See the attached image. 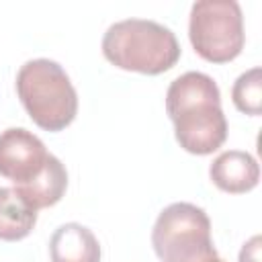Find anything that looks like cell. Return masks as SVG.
<instances>
[{
	"label": "cell",
	"mask_w": 262,
	"mask_h": 262,
	"mask_svg": "<svg viewBox=\"0 0 262 262\" xmlns=\"http://www.w3.org/2000/svg\"><path fill=\"white\" fill-rule=\"evenodd\" d=\"M166 113L174 123L176 141L188 154L209 156L227 139L219 86L203 72H186L172 80L166 92Z\"/></svg>",
	"instance_id": "cell-1"
},
{
	"label": "cell",
	"mask_w": 262,
	"mask_h": 262,
	"mask_svg": "<svg viewBox=\"0 0 262 262\" xmlns=\"http://www.w3.org/2000/svg\"><path fill=\"white\" fill-rule=\"evenodd\" d=\"M176 35L149 18H125L111 25L102 37V55L119 70L158 76L180 59Z\"/></svg>",
	"instance_id": "cell-2"
},
{
	"label": "cell",
	"mask_w": 262,
	"mask_h": 262,
	"mask_svg": "<svg viewBox=\"0 0 262 262\" xmlns=\"http://www.w3.org/2000/svg\"><path fill=\"white\" fill-rule=\"evenodd\" d=\"M16 94L31 121L45 131H63L78 115V92L53 59L37 57L23 63L16 74Z\"/></svg>",
	"instance_id": "cell-3"
},
{
	"label": "cell",
	"mask_w": 262,
	"mask_h": 262,
	"mask_svg": "<svg viewBox=\"0 0 262 262\" xmlns=\"http://www.w3.org/2000/svg\"><path fill=\"white\" fill-rule=\"evenodd\" d=\"M151 246L162 262H225L213 246L209 215L192 203H172L158 215Z\"/></svg>",
	"instance_id": "cell-4"
},
{
	"label": "cell",
	"mask_w": 262,
	"mask_h": 262,
	"mask_svg": "<svg viewBox=\"0 0 262 262\" xmlns=\"http://www.w3.org/2000/svg\"><path fill=\"white\" fill-rule=\"evenodd\" d=\"M188 39L205 61H233L246 43L242 6L235 0L194 2L188 18Z\"/></svg>",
	"instance_id": "cell-5"
},
{
	"label": "cell",
	"mask_w": 262,
	"mask_h": 262,
	"mask_svg": "<svg viewBox=\"0 0 262 262\" xmlns=\"http://www.w3.org/2000/svg\"><path fill=\"white\" fill-rule=\"evenodd\" d=\"M49 151L45 143L25 127H10L0 133V176L23 186L45 166Z\"/></svg>",
	"instance_id": "cell-6"
},
{
	"label": "cell",
	"mask_w": 262,
	"mask_h": 262,
	"mask_svg": "<svg viewBox=\"0 0 262 262\" xmlns=\"http://www.w3.org/2000/svg\"><path fill=\"white\" fill-rule=\"evenodd\" d=\"M211 182L229 194H244L258 186L260 168L254 156L239 149L219 154L209 166Z\"/></svg>",
	"instance_id": "cell-7"
},
{
	"label": "cell",
	"mask_w": 262,
	"mask_h": 262,
	"mask_svg": "<svg viewBox=\"0 0 262 262\" xmlns=\"http://www.w3.org/2000/svg\"><path fill=\"white\" fill-rule=\"evenodd\" d=\"M51 262H100V244L82 223L59 225L49 239Z\"/></svg>",
	"instance_id": "cell-8"
},
{
	"label": "cell",
	"mask_w": 262,
	"mask_h": 262,
	"mask_svg": "<svg viewBox=\"0 0 262 262\" xmlns=\"http://www.w3.org/2000/svg\"><path fill=\"white\" fill-rule=\"evenodd\" d=\"M25 199L27 203L39 211L45 207H53L61 201V196L66 194L68 188V170L61 164V160L53 154H49L43 170L27 184L23 186H14Z\"/></svg>",
	"instance_id": "cell-9"
},
{
	"label": "cell",
	"mask_w": 262,
	"mask_h": 262,
	"mask_svg": "<svg viewBox=\"0 0 262 262\" xmlns=\"http://www.w3.org/2000/svg\"><path fill=\"white\" fill-rule=\"evenodd\" d=\"M37 223V211L27 199L10 186H0V239L18 242L25 239Z\"/></svg>",
	"instance_id": "cell-10"
},
{
	"label": "cell",
	"mask_w": 262,
	"mask_h": 262,
	"mask_svg": "<svg viewBox=\"0 0 262 262\" xmlns=\"http://www.w3.org/2000/svg\"><path fill=\"white\" fill-rule=\"evenodd\" d=\"M231 100L244 115L258 117L262 113V70L252 68L237 76L231 88Z\"/></svg>",
	"instance_id": "cell-11"
},
{
	"label": "cell",
	"mask_w": 262,
	"mask_h": 262,
	"mask_svg": "<svg viewBox=\"0 0 262 262\" xmlns=\"http://www.w3.org/2000/svg\"><path fill=\"white\" fill-rule=\"evenodd\" d=\"M260 235H254L250 237L244 246H242V252H239V262H260Z\"/></svg>",
	"instance_id": "cell-12"
}]
</instances>
